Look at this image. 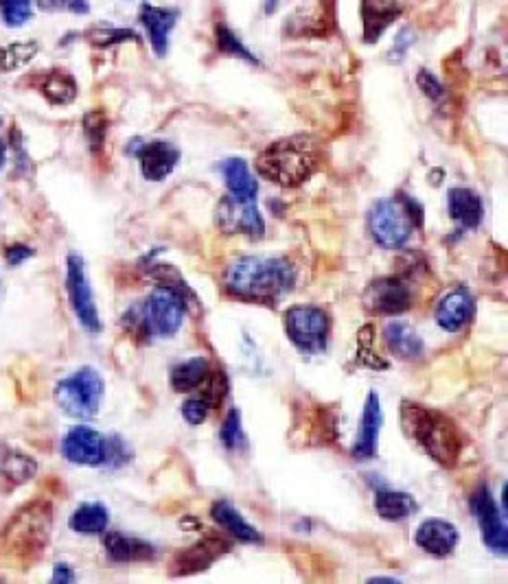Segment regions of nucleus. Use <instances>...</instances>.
Segmentation results:
<instances>
[{
    "mask_svg": "<svg viewBox=\"0 0 508 584\" xmlns=\"http://www.w3.org/2000/svg\"><path fill=\"white\" fill-rule=\"evenodd\" d=\"M187 294H191L189 287H174L161 283L143 302V307L139 311H132L145 335L150 338L176 335L185 322Z\"/></svg>",
    "mask_w": 508,
    "mask_h": 584,
    "instance_id": "obj_5",
    "label": "nucleus"
},
{
    "mask_svg": "<svg viewBox=\"0 0 508 584\" xmlns=\"http://www.w3.org/2000/svg\"><path fill=\"white\" fill-rule=\"evenodd\" d=\"M318 165L316 147L309 139H283L265 147L256 158V172L280 187H300Z\"/></svg>",
    "mask_w": 508,
    "mask_h": 584,
    "instance_id": "obj_3",
    "label": "nucleus"
},
{
    "mask_svg": "<svg viewBox=\"0 0 508 584\" xmlns=\"http://www.w3.org/2000/svg\"><path fill=\"white\" fill-rule=\"evenodd\" d=\"M216 37H218V46H220L222 53L233 55V57H240V59H244V62H249V64H256V57H254L253 53H251V51L238 40V35H235L229 26L220 24V26L216 29Z\"/></svg>",
    "mask_w": 508,
    "mask_h": 584,
    "instance_id": "obj_32",
    "label": "nucleus"
},
{
    "mask_svg": "<svg viewBox=\"0 0 508 584\" xmlns=\"http://www.w3.org/2000/svg\"><path fill=\"white\" fill-rule=\"evenodd\" d=\"M417 84H419V88H421L430 99H441V97H443V86L439 84V79H437L432 73L421 70L419 77H417Z\"/></svg>",
    "mask_w": 508,
    "mask_h": 584,
    "instance_id": "obj_41",
    "label": "nucleus"
},
{
    "mask_svg": "<svg viewBox=\"0 0 508 584\" xmlns=\"http://www.w3.org/2000/svg\"><path fill=\"white\" fill-rule=\"evenodd\" d=\"M62 455L77 466H101L106 462V436L86 425L73 427L62 440Z\"/></svg>",
    "mask_w": 508,
    "mask_h": 584,
    "instance_id": "obj_13",
    "label": "nucleus"
},
{
    "mask_svg": "<svg viewBox=\"0 0 508 584\" xmlns=\"http://www.w3.org/2000/svg\"><path fill=\"white\" fill-rule=\"evenodd\" d=\"M448 210L450 217L467 230L478 228L485 214L481 195L474 194L472 189H452L448 194Z\"/></svg>",
    "mask_w": 508,
    "mask_h": 584,
    "instance_id": "obj_23",
    "label": "nucleus"
},
{
    "mask_svg": "<svg viewBox=\"0 0 508 584\" xmlns=\"http://www.w3.org/2000/svg\"><path fill=\"white\" fill-rule=\"evenodd\" d=\"M231 546L224 543L222 539H213V537H207L205 541H200L198 546H194L191 550H185L176 557L174 561V574L176 576H189V574H196V572H202V570H209Z\"/></svg>",
    "mask_w": 508,
    "mask_h": 584,
    "instance_id": "obj_18",
    "label": "nucleus"
},
{
    "mask_svg": "<svg viewBox=\"0 0 508 584\" xmlns=\"http://www.w3.org/2000/svg\"><path fill=\"white\" fill-rule=\"evenodd\" d=\"M476 313V300L470 289L456 287L450 294H445L437 307V322L448 333L463 331Z\"/></svg>",
    "mask_w": 508,
    "mask_h": 584,
    "instance_id": "obj_14",
    "label": "nucleus"
},
{
    "mask_svg": "<svg viewBox=\"0 0 508 584\" xmlns=\"http://www.w3.org/2000/svg\"><path fill=\"white\" fill-rule=\"evenodd\" d=\"M209 371L211 368L205 357H194L189 362H183L172 371V388L176 392H191V389L200 388Z\"/></svg>",
    "mask_w": 508,
    "mask_h": 584,
    "instance_id": "obj_29",
    "label": "nucleus"
},
{
    "mask_svg": "<svg viewBox=\"0 0 508 584\" xmlns=\"http://www.w3.org/2000/svg\"><path fill=\"white\" fill-rule=\"evenodd\" d=\"M472 510H474V517L478 521V528L483 532L487 548L494 550L496 554L505 557L508 552L507 515L500 513V508L496 506L487 486H483L474 493Z\"/></svg>",
    "mask_w": 508,
    "mask_h": 584,
    "instance_id": "obj_12",
    "label": "nucleus"
},
{
    "mask_svg": "<svg viewBox=\"0 0 508 584\" xmlns=\"http://www.w3.org/2000/svg\"><path fill=\"white\" fill-rule=\"evenodd\" d=\"M364 305L375 316H399L412 307V291L404 278L384 276L368 285Z\"/></svg>",
    "mask_w": 508,
    "mask_h": 584,
    "instance_id": "obj_11",
    "label": "nucleus"
},
{
    "mask_svg": "<svg viewBox=\"0 0 508 584\" xmlns=\"http://www.w3.org/2000/svg\"><path fill=\"white\" fill-rule=\"evenodd\" d=\"M220 172L227 180V187L231 195H238V197H256L258 194V185L254 180L253 172H251V165L242 158H229L220 165Z\"/></svg>",
    "mask_w": 508,
    "mask_h": 584,
    "instance_id": "obj_27",
    "label": "nucleus"
},
{
    "mask_svg": "<svg viewBox=\"0 0 508 584\" xmlns=\"http://www.w3.org/2000/svg\"><path fill=\"white\" fill-rule=\"evenodd\" d=\"M401 13L399 0H362L366 42H377L393 20Z\"/></svg>",
    "mask_w": 508,
    "mask_h": 584,
    "instance_id": "obj_22",
    "label": "nucleus"
},
{
    "mask_svg": "<svg viewBox=\"0 0 508 584\" xmlns=\"http://www.w3.org/2000/svg\"><path fill=\"white\" fill-rule=\"evenodd\" d=\"M211 517L233 539H238L242 543H256V546L263 543V537L258 535V530L242 517V513L231 502H227V499L216 502L211 508Z\"/></svg>",
    "mask_w": 508,
    "mask_h": 584,
    "instance_id": "obj_21",
    "label": "nucleus"
},
{
    "mask_svg": "<svg viewBox=\"0 0 508 584\" xmlns=\"http://www.w3.org/2000/svg\"><path fill=\"white\" fill-rule=\"evenodd\" d=\"M84 128H86V136L90 141V145L99 150L103 143V136H106V128H108L106 119L99 112H92L84 119Z\"/></svg>",
    "mask_w": 508,
    "mask_h": 584,
    "instance_id": "obj_39",
    "label": "nucleus"
},
{
    "mask_svg": "<svg viewBox=\"0 0 508 584\" xmlns=\"http://www.w3.org/2000/svg\"><path fill=\"white\" fill-rule=\"evenodd\" d=\"M103 548L114 563H147L156 559V548L152 543L123 532H108Z\"/></svg>",
    "mask_w": 508,
    "mask_h": 584,
    "instance_id": "obj_19",
    "label": "nucleus"
},
{
    "mask_svg": "<svg viewBox=\"0 0 508 584\" xmlns=\"http://www.w3.org/2000/svg\"><path fill=\"white\" fill-rule=\"evenodd\" d=\"M384 340L390 353H395L399 360H419L426 351L421 335L406 322H390L384 329Z\"/></svg>",
    "mask_w": 508,
    "mask_h": 584,
    "instance_id": "obj_24",
    "label": "nucleus"
},
{
    "mask_svg": "<svg viewBox=\"0 0 508 584\" xmlns=\"http://www.w3.org/2000/svg\"><path fill=\"white\" fill-rule=\"evenodd\" d=\"M51 535V508L48 504H31L22 508L4 528L7 548L20 559L37 557Z\"/></svg>",
    "mask_w": 508,
    "mask_h": 584,
    "instance_id": "obj_6",
    "label": "nucleus"
},
{
    "mask_svg": "<svg viewBox=\"0 0 508 584\" xmlns=\"http://www.w3.org/2000/svg\"><path fill=\"white\" fill-rule=\"evenodd\" d=\"M66 291H68V300H70V307L79 324L90 333H99L101 318L95 305L92 287L86 276V263L79 254H70L66 261Z\"/></svg>",
    "mask_w": 508,
    "mask_h": 584,
    "instance_id": "obj_9",
    "label": "nucleus"
},
{
    "mask_svg": "<svg viewBox=\"0 0 508 584\" xmlns=\"http://www.w3.org/2000/svg\"><path fill=\"white\" fill-rule=\"evenodd\" d=\"M33 0H0V15L7 26H22L31 18Z\"/></svg>",
    "mask_w": 508,
    "mask_h": 584,
    "instance_id": "obj_34",
    "label": "nucleus"
},
{
    "mask_svg": "<svg viewBox=\"0 0 508 584\" xmlns=\"http://www.w3.org/2000/svg\"><path fill=\"white\" fill-rule=\"evenodd\" d=\"M2 473L11 484H24L37 473V464L33 458L20 451H9L2 462Z\"/></svg>",
    "mask_w": 508,
    "mask_h": 584,
    "instance_id": "obj_30",
    "label": "nucleus"
},
{
    "mask_svg": "<svg viewBox=\"0 0 508 584\" xmlns=\"http://www.w3.org/2000/svg\"><path fill=\"white\" fill-rule=\"evenodd\" d=\"M209 411H211V405L205 400V398H189L185 405H183V416L189 425H202L207 418H209Z\"/></svg>",
    "mask_w": 508,
    "mask_h": 584,
    "instance_id": "obj_38",
    "label": "nucleus"
},
{
    "mask_svg": "<svg viewBox=\"0 0 508 584\" xmlns=\"http://www.w3.org/2000/svg\"><path fill=\"white\" fill-rule=\"evenodd\" d=\"M37 7L42 11L55 13V11H70V13H88V0H37Z\"/></svg>",
    "mask_w": 508,
    "mask_h": 584,
    "instance_id": "obj_40",
    "label": "nucleus"
},
{
    "mask_svg": "<svg viewBox=\"0 0 508 584\" xmlns=\"http://www.w3.org/2000/svg\"><path fill=\"white\" fill-rule=\"evenodd\" d=\"M40 90H42V95L51 103H55V106H68L77 97V81L73 79V75H68L64 70H51L42 79Z\"/></svg>",
    "mask_w": 508,
    "mask_h": 584,
    "instance_id": "obj_28",
    "label": "nucleus"
},
{
    "mask_svg": "<svg viewBox=\"0 0 508 584\" xmlns=\"http://www.w3.org/2000/svg\"><path fill=\"white\" fill-rule=\"evenodd\" d=\"M375 510L384 521H404L417 510V502L410 493L382 488L375 493Z\"/></svg>",
    "mask_w": 508,
    "mask_h": 584,
    "instance_id": "obj_26",
    "label": "nucleus"
},
{
    "mask_svg": "<svg viewBox=\"0 0 508 584\" xmlns=\"http://www.w3.org/2000/svg\"><path fill=\"white\" fill-rule=\"evenodd\" d=\"M37 53V44L35 42H15L9 46L0 48V70L2 73H11L18 70L22 66H26Z\"/></svg>",
    "mask_w": 508,
    "mask_h": 584,
    "instance_id": "obj_31",
    "label": "nucleus"
},
{
    "mask_svg": "<svg viewBox=\"0 0 508 584\" xmlns=\"http://www.w3.org/2000/svg\"><path fill=\"white\" fill-rule=\"evenodd\" d=\"M276 7H278V0H267V2H265V11H267V13H272Z\"/></svg>",
    "mask_w": 508,
    "mask_h": 584,
    "instance_id": "obj_46",
    "label": "nucleus"
},
{
    "mask_svg": "<svg viewBox=\"0 0 508 584\" xmlns=\"http://www.w3.org/2000/svg\"><path fill=\"white\" fill-rule=\"evenodd\" d=\"M88 40H90L95 46L106 48V46H112V44H119V42H125V40H136V33L130 31V29L97 26V29L88 31Z\"/></svg>",
    "mask_w": 508,
    "mask_h": 584,
    "instance_id": "obj_35",
    "label": "nucleus"
},
{
    "mask_svg": "<svg viewBox=\"0 0 508 584\" xmlns=\"http://www.w3.org/2000/svg\"><path fill=\"white\" fill-rule=\"evenodd\" d=\"M331 322L324 309L313 305H296L285 311V333L289 342L305 355H318L327 349Z\"/></svg>",
    "mask_w": 508,
    "mask_h": 584,
    "instance_id": "obj_8",
    "label": "nucleus"
},
{
    "mask_svg": "<svg viewBox=\"0 0 508 584\" xmlns=\"http://www.w3.org/2000/svg\"><path fill=\"white\" fill-rule=\"evenodd\" d=\"M200 388L205 389V400L216 407V405H222L227 392H229V379L222 371H209V375L205 377V382L200 384Z\"/></svg>",
    "mask_w": 508,
    "mask_h": 584,
    "instance_id": "obj_33",
    "label": "nucleus"
},
{
    "mask_svg": "<svg viewBox=\"0 0 508 584\" xmlns=\"http://www.w3.org/2000/svg\"><path fill=\"white\" fill-rule=\"evenodd\" d=\"M417 546L432 557H450L459 546V530L445 519H426L415 537Z\"/></svg>",
    "mask_w": 508,
    "mask_h": 584,
    "instance_id": "obj_17",
    "label": "nucleus"
},
{
    "mask_svg": "<svg viewBox=\"0 0 508 584\" xmlns=\"http://www.w3.org/2000/svg\"><path fill=\"white\" fill-rule=\"evenodd\" d=\"M0 123H2V119H0Z\"/></svg>",
    "mask_w": 508,
    "mask_h": 584,
    "instance_id": "obj_47",
    "label": "nucleus"
},
{
    "mask_svg": "<svg viewBox=\"0 0 508 584\" xmlns=\"http://www.w3.org/2000/svg\"><path fill=\"white\" fill-rule=\"evenodd\" d=\"M7 263L9 265H20V263H24L26 258H31L33 256V250L31 247H26V245H22V243H13L11 247H7Z\"/></svg>",
    "mask_w": 508,
    "mask_h": 584,
    "instance_id": "obj_42",
    "label": "nucleus"
},
{
    "mask_svg": "<svg viewBox=\"0 0 508 584\" xmlns=\"http://www.w3.org/2000/svg\"><path fill=\"white\" fill-rule=\"evenodd\" d=\"M294 265L283 256H242L224 274L227 291L246 302L269 305L291 291Z\"/></svg>",
    "mask_w": 508,
    "mask_h": 584,
    "instance_id": "obj_1",
    "label": "nucleus"
},
{
    "mask_svg": "<svg viewBox=\"0 0 508 584\" xmlns=\"http://www.w3.org/2000/svg\"><path fill=\"white\" fill-rule=\"evenodd\" d=\"M216 217L220 230L227 234H249L251 239H261L265 232L263 217L256 208V197L229 194L220 199Z\"/></svg>",
    "mask_w": 508,
    "mask_h": 584,
    "instance_id": "obj_10",
    "label": "nucleus"
},
{
    "mask_svg": "<svg viewBox=\"0 0 508 584\" xmlns=\"http://www.w3.org/2000/svg\"><path fill=\"white\" fill-rule=\"evenodd\" d=\"M73 581H75V574L70 572L68 565H55L53 583H73Z\"/></svg>",
    "mask_w": 508,
    "mask_h": 584,
    "instance_id": "obj_43",
    "label": "nucleus"
},
{
    "mask_svg": "<svg viewBox=\"0 0 508 584\" xmlns=\"http://www.w3.org/2000/svg\"><path fill=\"white\" fill-rule=\"evenodd\" d=\"M415 42V35H410V31H404L399 37H397V46L393 48V53H397V57H401L406 53V48Z\"/></svg>",
    "mask_w": 508,
    "mask_h": 584,
    "instance_id": "obj_44",
    "label": "nucleus"
},
{
    "mask_svg": "<svg viewBox=\"0 0 508 584\" xmlns=\"http://www.w3.org/2000/svg\"><path fill=\"white\" fill-rule=\"evenodd\" d=\"M139 163H141V174L150 183H161L169 178L180 163V152L167 141H154L147 143L139 150Z\"/></svg>",
    "mask_w": 508,
    "mask_h": 584,
    "instance_id": "obj_16",
    "label": "nucleus"
},
{
    "mask_svg": "<svg viewBox=\"0 0 508 584\" xmlns=\"http://www.w3.org/2000/svg\"><path fill=\"white\" fill-rule=\"evenodd\" d=\"M401 425L406 433L423 447V451L441 466H454L463 451V440L456 425L441 411L404 400Z\"/></svg>",
    "mask_w": 508,
    "mask_h": 584,
    "instance_id": "obj_2",
    "label": "nucleus"
},
{
    "mask_svg": "<svg viewBox=\"0 0 508 584\" xmlns=\"http://www.w3.org/2000/svg\"><path fill=\"white\" fill-rule=\"evenodd\" d=\"M4 158H7V145L0 141V169H2V165H4Z\"/></svg>",
    "mask_w": 508,
    "mask_h": 584,
    "instance_id": "obj_45",
    "label": "nucleus"
},
{
    "mask_svg": "<svg viewBox=\"0 0 508 584\" xmlns=\"http://www.w3.org/2000/svg\"><path fill=\"white\" fill-rule=\"evenodd\" d=\"M103 392V377L86 366L55 386V400L73 418H92L101 407Z\"/></svg>",
    "mask_w": 508,
    "mask_h": 584,
    "instance_id": "obj_7",
    "label": "nucleus"
},
{
    "mask_svg": "<svg viewBox=\"0 0 508 584\" xmlns=\"http://www.w3.org/2000/svg\"><path fill=\"white\" fill-rule=\"evenodd\" d=\"M222 442L227 449H238L244 442V431H242V414L240 409H231V414L224 420V427L220 431Z\"/></svg>",
    "mask_w": 508,
    "mask_h": 584,
    "instance_id": "obj_36",
    "label": "nucleus"
},
{
    "mask_svg": "<svg viewBox=\"0 0 508 584\" xmlns=\"http://www.w3.org/2000/svg\"><path fill=\"white\" fill-rule=\"evenodd\" d=\"M384 425V411L377 392H371L364 403V414L360 422L357 438L353 442V458L355 460H373L377 455V444H379V431Z\"/></svg>",
    "mask_w": 508,
    "mask_h": 584,
    "instance_id": "obj_15",
    "label": "nucleus"
},
{
    "mask_svg": "<svg viewBox=\"0 0 508 584\" xmlns=\"http://www.w3.org/2000/svg\"><path fill=\"white\" fill-rule=\"evenodd\" d=\"M178 11L176 9H165V7H152L143 4L141 7V22L147 29L150 42L156 51V55H165L169 51V33L176 26Z\"/></svg>",
    "mask_w": 508,
    "mask_h": 584,
    "instance_id": "obj_20",
    "label": "nucleus"
},
{
    "mask_svg": "<svg viewBox=\"0 0 508 584\" xmlns=\"http://www.w3.org/2000/svg\"><path fill=\"white\" fill-rule=\"evenodd\" d=\"M130 458H132V451L123 438H119V436L106 438V462L103 464L123 466V464H128Z\"/></svg>",
    "mask_w": 508,
    "mask_h": 584,
    "instance_id": "obj_37",
    "label": "nucleus"
},
{
    "mask_svg": "<svg viewBox=\"0 0 508 584\" xmlns=\"http://www.w3.org/2000/svg\"><path fill=\"white\" fill-rule=\"evenodd\" d=\"M421 217L423 208L410 197L379 199L368 212V230L377 245L399 250L410 241L415 228L421 223Z\"/></svg>",
    "mask_w": 508,
    "mask_h": 584,
    "instance_id": "obj_4",
    "label": "nucleus"
},
{
    "mask_svg": "<svg viewBox=\"0 0 508 584\" xmlns=\"http://www.w3.org/2000/svg\"><path fill=\"white\" fill-rule=\"evenodd\" d=\"M110 513L103 504H81L68 519L73 532L81 537H97L108 530Z\"/></svg>",
    "mask_w": 508,
    "mask_h": 584,
    "instance_id": "obj_25",
    "label": "nucleus"
}]
</instances>
